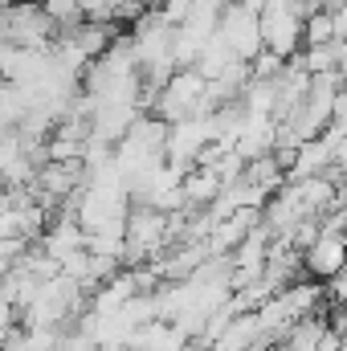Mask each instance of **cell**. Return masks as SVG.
Instances as JSON below:
<instances>
[{"label":"cell","instance_id":"6da1fadb","mask_svg":"<svg viewBox=\"0 0 347 351\" xmlns=\"http://www.w3.org/2000/svg\"><path fill=\"white\" fill-rule=\"evenodd\" d=\"M78 164H66V160H53V164H45L41 168V176H37V184L53 196V200H62L66 192H74L78 188Z\"/></svg>","mask_w":347,"mask_h":351},{"label":"cell","instance_id":"7a4b0ae2","mask_svg":"<svg viewBox=\"0 0 347 351\" xmlns=\"http://www.w3.org/2000/svg\"><path fill=\"white\" fill-rule=\"evenodd\" d=\"M237 4H241V8H246V12H261V8H265V4H270V0H237Z\"/></svg>","mask_w":347,"mask_h":351}]
</instances>
